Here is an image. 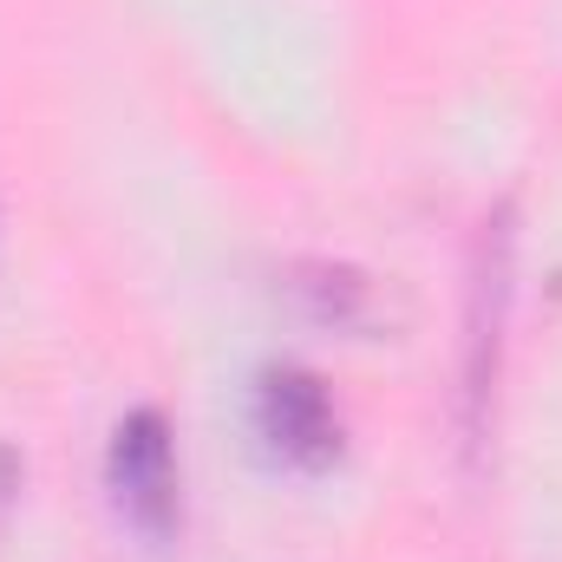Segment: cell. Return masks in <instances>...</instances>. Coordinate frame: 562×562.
I'll return each mask as SVG.
<instances>
[{"label": "cell", "mask_w": 562, "mask_h": 562, "mask_svg": "<svg viewBox=\"0 0 562 562\" xmlns=\"http://www.w3.org/2000/svg\"><path fill=\"white\" fill-rule=\"evenodd\" d=\"M517 301V216L497 203L477 223L471 243V288H464V347H458V445L477 458L497 413V373H504V327Z\"/></svg>", "instance_id": "6da1fadb"}, {"label": "cell", "mask_w": 562, "mask_h": 562, "mask_svg": "<svg viewBox=\"0 0 562 562\" xmlns=\"http://www.w3.org/2000/svg\"><path fill=\"white\" fill-rule=\"evenodd\" d=\"M249 425L262 438V451L288 464V471H327L347 445V425L334 393L307 373V367H269L256 373V400H249Z\"/></svg>", "instance_id": "3957f363"}, {"label": "cell", "mask_w": 562, "mask_h": 562, "mask_svg": "<svg viewBox=\"0 0 562 562\" xmlns=\"http://www.w3.org/2000/svg\"><path fill=\"white\" fill-rule=\"evenodd\" d=\"M105 491L119 524H132L150 550H164L183 530V464H177V431L157 406H132L112 425L105 445Z\"/></svg>", "instance_id": "7a4b0ae2"}, {"label": "cell", "mask_w": 562, "mask_h": 562, "mask_svg": "<svg viewBox=\"0 0 562 562\" xmlns=\"http://www.w3.org/2000/svg\"><path fill=\"white\" fill-rule=\"evenodd\" d=\"M281 294L294 301L301 321L334 327V334H367V327H380V314H386V301H380V288H373L367 269L327 262V256L294 262V269L281 276Z\"/></svg>", "instance_id": "277c9868"}, {"label": "cell", "mask_w": 562, "mask_h": 562, "mask_svg": "<svg viewBox=\"0 0 562 562\" xmlns=\"http://www.w3.org/2000/svg\"><path fill=\"white\" fill-rule=\"evenodd\" d=\"M13 497H20V458L0 445V524H7V510H13Z\"/></svg>", "instance_id": "5b68a950"}]
</instances>
